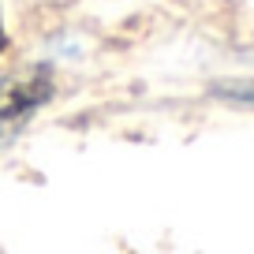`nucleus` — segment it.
<instances>
[{
	"label": "nucleus",
	"instance_id": "nucleus-2",
	"mask_svg": "<svg viewBox=\"0 0 254 254\" xmlns=\"http://www.w3.org/2000/svg\"><path fill=\"white\" fill-rule=\"evenodd\" d=\"M213 94L236 105H254V82H221V86H213Z\"/></svg>",
	"mask_w": 254,
	"mask_h": 254
},
{
	"label": "nucleus",
	"instance_id": "nucleus-1",
	"mask_svg": "<svg viewBox=\"0 0 254 254\" xmlns=\"http://www.w3.org/2000/svg\"><path fill=\"white\" fill-rule=\"evenodd\" d=\"M53 97V75L49 67H26L0 82V135H11L15 127L30 120L41 105Z\"/></svg>",
	"mask_w": 254,
	"mask_h": 254
}]
</instances>
